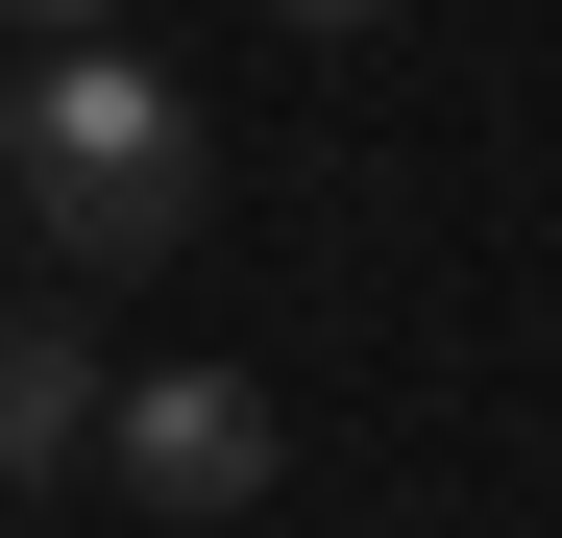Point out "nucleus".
I'll return each instance as SVG.
<instances>
[{
    "mask_svg": "<svg viewBox=\"0 0 562 538\" xmlns=\"http://www.w3.org/2000/svg\"><path fill=\"white\" fill-rule=\"evenodd\" d=\"M0 171H25V245L49 269H171L196 245V99H171L147 49H25Z\"/></svg>",
    "mask_w": 562,
    "mask_h": 538,
    "instance_id": "obj_1",
    "label": "nucleus"
},
{
    "mask_svg": "<svg viewBox=\"0 0 562 538\" xmlns=\"http://www.w3.org/2000/svg\"><path fill=\"white\" fill-rule=\"evenodd\" d=\"M99 466H123L147 514H245V490H269V392H245V368H147Z\"/></svg>",
    "mask_w": 562,
    "mask_h": 538,
    "instance_id": "obj_2",
    "label": "nucleus"
},
{
    "mask_svg": "<svg viewBox=\"0 0 562 538\" xmlns=\"http://www.w3.org/2000/svg\"><path fill=\"white\" fill-rule=\"evenodd\" d=\"M99 440H123V368L74 318H0V490H74Z\"/></svg>",
    "mask_w": 562,
    "mask_h": 538,
    "instance_id": "obj_3",
    "label": "nucleus"
},
{
    "mask_svg": "<svg viewBox=\"0 0 562 538\" xmlns=\"http://www.w3.org/2000/svg\"><path fill=\"white\" fill-rule=\"evenodd\" d=\"M0 25H25V49H99V25H123V0H0Z\"/></svg>",
    "mask_w": 562,
    "mask_h": 538,
    "instance_id": "obj_4",
    "label": "nucleus"
},
{
    "mask_svg": "<svg viewBox=\"0 0 562 538\" xmlns=\"http://www.w3.org/2000/svg\"><path fill=\"white\" fill-rule=\"evenodd\" d=\"M269 25H392V0H269Z\"/></svg>",
    "mask_w": 562,
    "mask_h": 538,
    "instance_id": "obj_5",
    "label": "nucleus"
},
{
    "mask_svg": "<svg viewBox=\"0 0 562 538\" xmlns=\"http://www.w3.org/2000/svg\"><path fill=\"white\" fill-rule=\"evenodd\" d=\"M0 49H25V25H0ZM0 99H25V74H0Z\"/></svg>",
    "mask_w": 562,
    "mask_h": 538,
    "instance_id": "obj_6",
    "label": "nucleus"
}]
</instances>
